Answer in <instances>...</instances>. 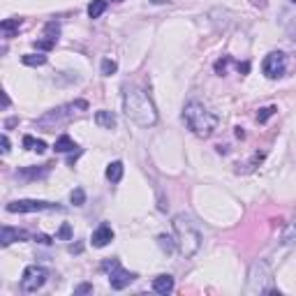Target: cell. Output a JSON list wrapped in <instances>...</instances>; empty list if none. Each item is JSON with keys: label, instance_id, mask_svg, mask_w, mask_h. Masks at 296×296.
Listing matches in <instances>:
<instances>
[{"label": "cell", "instance_id": "cell-3", "mask_svg": "<svg viewBox=\"0 0 296 296\" xmlns=\"http://www.w3.org/2000/svg\"><path fill=\"white\" fill-rule=\"evenodd\" d=\"M174 232H176V245H178L183 257H192L199 250L201 234L194 229V225L185 215H176L174 218Z\"/></svg>", "mask_w": 296, "mask_h": 296}, {"label": "cell", "instance_id": "cell-13", "mask_svg": "<svg viewBox=\"0 0 296 296\" xmlns=\"http://www.w3.org/2000/svg\"><path fill=\"white\" fill-rule=\"evenodd\" d=\"M49 167L51 165H42V167H30V169H21L19 171V178H26V181H35V178H44L49 174Z\"/></svg>", "mask_w": 296, "mask_h": 296}, {"label": "cell", "instance_id": "cell-28", "mask_svg": "<svg viewBox=\"0 0 296 296\" xmlns=\"http://www.w3.org/2000/svg\"><path fill=\"white\" fill-rule=\"evenodd\" d=\"M56 236H58V238H63V241H70V238H72V227L70 225H63L61 229H58V234H56Z\"/></svg>", "mask_w": 296, "mask_h": 296}, {"label": "cell", "instance_id": "cell-21", "mask_svg": "<svg viewBox=\"0 0 296 296\" xmlns=\"http://www.w3.org/2000/svg\"><path fill=\"white\" fill-rule=\"evenodd\" d=\"M282 243H294L296 241V218H292L285 227V232H282V238H280Z\"/></svg>", "mask_w": 296, "mask_h": 296}, {"label": "cell", "instance_id": "cell-16", "mask_svg": "<svg viewBox=\"0 0 296 296\" xmlns=\"http://www.w3.org/2000/svg\"><path fill=\"white\" fill-rule=\"evenodd\" d=\"M123 171H125L123 162H118V160H116V162H111V165L106 167V178H109L111 183H118V181L123 178Z\"/></svg>", "mask_w": 296, "mask_h": 296}, {"label": "cell", "instance_id": "cell-4", "mask_svg": "<svg viewBox=\"0 0 296 296\" xmlns=\"http://www.w3.org/2000/svg\"><path fill=\"white\" fill-rule=\"evenodd\" d=\"M271 285V269L266 261H254L248 273V285H245V294H266Z\"/></svg>", "mask_w": 296, "mask_h": 296}, {"label": "cell", "instance_id": "cell-38", "mask_svg": "<svg viewBox=\"0 0 296 296\" xmlns=\"http://www.w3.org/2000/svg\"><path fill=\"white\" fill-rule=\"evenodd\" d=\"M153 5H165V2H169V0H150Z\"/></svg>", "mask_w": 296, "mask_h": 296}, {"label": "cell", "instance_id": "cell-22", "mask_svg": "<svg viewBox=\"0 0 296 296\" xmlns=\"http://www.w3.org/2000/svg\"><path fill=\"white\" fill-rule=\"evenodd\" d=\"M58 35H61V26L56 23V21H49L46 26H44V37H49V40H58Z\"/></svg>", "mask_w": 296, "mask_h": 296}, {"label": "cell", "instance_id": "cell-10", "mask_svg": "<svg viewBox=\"0 0 296 296\" xmlns=\"http://www.w3.org/2000/svg\"><path fill=\"white\" fill-rule=\"evenodd\" d=\"M90 241H93L95 248H105V245H109L113 241V229L109 225H100L95 232H93V238H90Z\"/></svg>", "mask_w": 296, "mask_h": 296}, {"label": "cell", "instance_id": "cell-39", "mask_svg": "<svg viewBox=\"0 0 296 296\" xmlns=\"http://www.w3.org/2000/svg\"><path fill=\"white\" fill-rule=\"evenodd\" d=\"M292 2H296V0H292Z\"/></svg>", "mask_w": 296, "mask_h": 296}, {"label": "cell", "instance_id": "cell-19", "mask_svg": "<svg viewBox=\"0 0 296 296\" xmlns=\"http://www.w3.org/2000/svg\"><path fill=\"white\" fill-rule=\"evenodd\" d=\"M106 9V0H93L90 5H88V17L90 19H100L105 14Z\"/></svg>", "mask_w": 296, "mask_h": 296}, {"label": "cell", "instance_id": "cell-6", "mask_svg": "<svg viewBox=\"0 0 296 296\" xmlns=\"http://www.w3.org/2000/svg\"><path fill=\"white\" fill-rule=\"evenodd\" d=\"M63 206L51 204V201H40V199H19L7 204L9 213H40V211H61Z\"/></svg>", "mask_w": 296, "mask_h": 296}, {"label": "cell", "instance_id": "cell-18", "mask_svg": "<svg viewBox=\"0 0 296 296\" xmlns=\"http://www.w3.org/2000/svg\"><path fill=\"white\" fill-rule=\"evenodd\" d=\"M21 61H23V65H28V67H40V65H44L46 63V56L44 53H26V56H21Z\"/></svg>", "mask_w": 296, "mask_h": 296}, {"label": "cell", "instance_id": "cell-33", "mask_svg": "<svg viewBox=\"0 0 296 296\" xmlns=\"http://www.w3.org/2000/svg\"><path fill=\"white\" fill-rule=\"evenodd\" d=\"M35 241H40V243H44V245H49V243H51V238H49V236H44V234L35 236Z\"/></svg>", "mask_w": 296, "mask_h": 296}, {"label": "cell", "instance_id": "cell-8", "mask_svg": "<svg viewBox=\"0 0 296 296\" xmlns=\"http://www.w3.org/2000/svg\"><path fill=\"white\" fill-rule=\"evenodd\" d=\"M285 67H287V61H285V53L282 51H273L269 53L264 63H261V70L269 79H278L285 74Z\"/></svg>", "mask_w": 296, "mask_h": 296}, {"label": "cell", "instance_id": "cell-12", "mask_svg": "<svg viewBox=\"0 0 296 296\" xmlns=\"http://www.w3.org/2000/svg\"><path fill=\"white\" fill-rule=\"evenodd\" d=\"M153 292H157V294H171L174 292V278L171 275H157L155 280H153Z\"/></svg>", "mask_w": 296, "mask_h": 296}, {"label": "cell", "instance_id": "cell-35", "mask_svg": "<svg viewBox=\"0 0 296 296\" xmlns=\"http://www.w3.org/2000/svg\"><path fill=\"white\" fill-rule=\"evenodd\" d=\"M253 5H254V7H261V9H264V7H266V0H253Z\"/></svg>", "mask_w": 296, "mask_h": 296}, {"label": "cell", "instance_id": "cell-36", "mask_svg": "<svg viewBox=\"0 0 296 296\" xmlns=\"http://www.w3.org/2000/svg\"><path fill=\"white\" fill-rule=\"evenodd\" d=\"M2 106H5V109L9 106V97H7V93H2Z\"/></svg>", "mask_w": 296, "mask_h": 296}, {"label": "cell", "instance_id": "cell-15", "mask_svg": "<svg viewBox=\"0 0 296 296\" xmlns=\"http://www.w3.org/2000/svg\"><path fill=\"white\" fill-rule=\"evenodd\" d=\"M19 28H21V19H5L0 23V30H2L5 37H14L19 33Z\"/></svg>", "mask_w": 296, "mask_h": 296}, {"label": "cell", "instance_id": "cell-11", "mask_svg": "<svg viewBox=\"0 0 296 296\" xmlns=\"http://www.w3.org/2000/svg\"><path fill=\"white\" fill-rule=\"evenodd\" d=\"M28 234L23 229H14V227H2L0 229V245H9L14 241H26Z\"/></svg>", "mask_w": 296, "mask_h": 296}, {"label": "cell", "instance_id": "cell-9", "mask_svg": "<svg viewBox=\"0 0 296 296\" xmlns=\"http://www.w3.org/2000/svg\"><path fill=\"white\" fill-rule=\"evenodd\" d=\"M134 280H137V273H130L123 266H116L113 271H109V285H111V289H125Z\"/></svg>", "mask_w": 296, "mask_h": 296}, {"label": "cell", "instance_id": "cell-29", "mask_svg": "<svg viewBox=\"0 0 296 296\" xmlns=\"http://www.w3.org/2000/svg\"><path fill=\"white\" fill-rule=\"evenodd\" d=\"M116 266H121V261H118V259H105V261H102V271H106V273L113 271Z\"/></svg>", "mask_w": 296, "mask_h": 296}, {"label": "cell", "instance_id": "cell-27", "mask_svg": "<svg viewBox=\"0 0 296 296\" xmlns=\"http://www.w3.org/2000/svg\"><path fill=\"white\" fill-rule=\"evenodd\" d=\"M53 46H56V42L49 40V37H46V40H37V42H35L37 51H49V49H53Z\"/></svg>", "mask_w": 296, "mask_h": 296}, {"label": "cell", "instance_id": "cell-30", "mask_svg": "<svg viewBox=\"0 0 296 296\" xmlns=\"http://www.w3.org/2000/svg\"><path fill=\"white\" fill-rule=\"evenodd\" d=\"M90 292H93V285H88V282H84V285H79L77 289H74V294H90Z\"/></svg>", "mask_w": 296, "mask_h": 296}, {"label": "cell", "instance_id": "cell-31", "mask_svg": "<svg viewBox=\"0 0 296 296\" xmlns=\"http://www.w3.org/2000/svg\"><path fill=\"white\" fill-rule=\"evenodd\" d=\"M0 150H2V155H7L9 153V139H7V134H2V137H0Z\"/></svg>", "mask_w": 296, "mask_h": 296}, {"label": "cell", "instance_id": "cell-17", "mask_svg": "<svg viewBox=\"0 0 296 296\" xmlns=\"http://www.w3.org/2000/svg\"><path fill=\"white\" fill-rule=\"evenodd\" d=\"M53 148H56V153H70V150H74V148H79V146L67 137V134H63V137L56 139V146Z\"/></svg>", "mask_w": 296, "mask_h": 296}, {"label": "cell", "instance_id": "cell-20", "mask_svg": "<svg viewBox=\"0 0 296 296\" xmlns=\"http://www.w3.org/2000/svg\"><path fill=\"white\" fill-rule=\"evenodd\" d=\"M23 146L28 148V150H35V153H44L46 150V144H44L42 139H35V137H23Z\"/></svg>", "mask_w": 296, "mask_h": 296}, {"label": "cell", "instance_id": "cell-2", "mask_svg": "<svg viewBox=\"0 0 296 296\" xmlns=\"http://www.w3.org/2000/svg\"><path fill=\"white\" fill-rule=\"evenodd\" d=\"M183 121L188 125V130L194 132L197 137H211L213 130L218 127V118H215V113H211L209 109L199 102H188L183 109Z\"/></svg>", "mask_w": 296, "mask_h": 296}, {"label": "cell", "instance_id": "cell-23", "mask_svg": "<svg viewBox=\"0 0 296 296\" xmlns=\"http://www.w3.org/2000/svg\"><path fill=\"white\" fill-rule=\"evenodd\" d=\"M157 243H160V248H162L165 253H174V245H176V241H174V238H171V236L160 234V236H157Z\"/></svg>", "mask_w": 296, "mask_h": 296}, {"label": "cell", "instance_id": "cell-26", "mask_svg": "<svg viewBox=\"0 0 296 296\" xmlns=\"http://www.w3.org/2000/svg\"><path fill=\"white\" fill-rule=\"evenodd\" d=\"M116 70H118L116 61H109V58H106V61H102V74H105V77H111Z\"/></svg>", "mask_w": 296, "mask_h": 296}, {"label": "cell", "instance_id": "cell-1", "mask_svg": "<svg viewBox=\"0 0 296 296\" xmlns=\"http://www.w3.org/2000/svg\"><path fill=\"white\" fill-rule=\"evenodd\" d=\"M123 106H125V116H127L132 123H137L139 127H153L157 123V111H155L153 100H150L144 90H139V88L125 90Z\"/></svg>", "mask_w": 296, "mask_h": 296}, {"label": "cell", "instance_id": "cell-14", "mask_svg": "<svg viewBox=\"0 0 296 296\" xmlns=\"http://www.w3.org/2000/svg\"><path fill=\"white\" fill-rule=\"evenodd\" d=\"M95 123L100 125V127H105V130H111V127H116V113L113 111H106V109H102V111L95 113Z\"/></svg>", "mask_w": 296, "mask_h": 296}, {"label": "cell", "instance_id": "cell-34", "mask_svg": "<svg viewBox=\"0 0 296 296\" xmlns=\"http://www.w3.org/2000/svg\"><path fill=\"white\" fill-rule=\"evenodd\" d=\"M238 72L248 74V72H250V63H243V65H238Z\"/></svg>", "mask_w": 296, "mask_h": 296}, {"label": "cell", "instance_id": "cell-7", "mask_svg": "<svg viewBox=\"0 0 296 296\" xmlns=\"http://www.w3.org/2000/svg\"><path fill=\"white\" fill-rule=\"evenodd\" d=\"M46 278H49L46 269H42V266L33 264V266H28V269L23 271V278H21V289H23V292H28V294H33V292H37L40 287H44Z\"/></svg>", "mask_w": 296, "mask_h": 296}, {"label": "cell", "instance_id": "cell-32", "mask_svg": "<svg viewBox=\"0 0 296 296\" xmlns=\"http://www.w3.org/2000/svg\"><path fill=\"white\" fill-rule=\"evenodd\" d=\"M227 63H229V61H227V58H225V61H218V65H215V72H218V74H225Z\"/></svg>", "mask_w": 296, "mask_h": 296}, {"label": "cell", "instance_id": "cell-24", "mask_svg": "<svg viewBox=\"0 0 296 296\" xmlns=\"http://www.w3.org/2000/svg\"><path fill=\"white\" fill-rule=\"evenodd\" d=\"M70 201L74 204V206H84V201H86V192L81 190V188H77V190H72Z\"/></svg>", "mask_w": 296, "mask_h": 296}, {"label": "cell", "instance_id": "cell-5", "mask_svg": "<svg viewBox=\"0 0 296 296\" xmlns=\"http://www.w3.org/2000/svg\"><path fill=\"white\" fill-rule=\"evenodd\" d=\"M77 109H84V111H86V109H88V102L79 100V102H72V105H65V106H58V109H51V111L46 113V116H42V118L37 121V125H40V127H51V125H58V123H63V121H70L72 116L77 113Z\"/></svg>", "mask_w": 296, "mask_h": 296}, {"label": "cell", "instance_id": "cell-37", "mask_svg": "<svg viewBox=\"0 0 296 296\" xmlns=\"http://www.w3.org/2000/svg\"><path fill=\"white\" fill-rule=\"evenodd\" d=\"M81 250H84V245H72L70 248V253H81Z\"/></svg>", "mask_w": 296, "mask_h": 296}, {"label": "cell", "instance_id": "cell-25", "mask_svg": "<svg viewBox=\"0 0 296 296\" xmlns=\"http://www.w3.org/2000/svg\"><path fill=\"white\" fill-rule=\"evenodd\" d=\"M275 111H278L275 106H264V109H259V113H257V121H259V123H266Z\"/></svg>", "mask_w": 296, "mask_h": 296}]
</instances>
